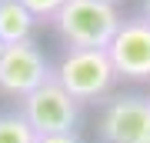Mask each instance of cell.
Here are the masks:
<instances>
[{
    "mask_svg": "<svg viewBox=\"0 0 150 143\" xmlns=\"http://www.w3.org/2000/svg\"><path fill=\"white\" fill-rule=\"evenodd\" d=\"M120 20L117 4L110 0H67L50 23L57 27L67 50H107L120 30Z\"/></svg>",
    "mask_w": 150,
    "mask_h": 143,
    "instance_id": "cell-1",
    "label": "cell"
},
{
    "mask_svg": "<svg viewBox=\"0 0 150 143\" xmlns=\"http://www.w3.org/2000/svg\"><path fill=\"white\" fill-rule=\"evenodd\" d=\"M54 80L77 103H97L113 90L117 73L107 50H64L60 63L54 67Z\"/></svg>",
    "mask_w": 150,
    "mask_h": 143,
    "instance_id": "cell-2",
    "label": "cell"
},
{
    "mask_svg": "<svg viewBox=\"0 0 150 143\" xmlns=\"http://www.w3.org/2000/svg\"><path fill=\"white\" fill-rule=\"evenodd\" d=\"M97 143H150V97L117 93L103 100L97 117Z\"/></svg>",
    "mask_w": 150,
    "mask_h": 143,
    "instance_id": "cell-3",
    "label": "cell"
},
{
    "mask_svg": "<svg viewBox=\"0 0 150 143\" xmlns=\"http://www.w3.org/2000/svg\"><path fill=\"white\" fill-rule=\"evenodd\" d=\"M20 113L27 117L37 137H54V133H77L80 120V103L70 97L54 77L43 87H37L30 97L20 100Z\"/></svg>",
    "mask_w": 150,
    "mask_h": 143,
    "instance_id": "cell-4",
    "label": "cell"
},
{
    "mask_svg": "<svg viewBox=\"0 0 150 143\" xmlns=\"http://www.w3.org/2000/svg\"><path fill=\"white\" fill-rule=\"evenodd\" d=\"M107 57L113 63L117 80L150 83V20L144 13L120 20V30L113 33Z\"/></svg>",
    "mask_w": 150,
    "mask_h": 143,
    "instance_id": "cell-5",
    "label": "cell"
},
{
    "mask_svg": "<svg viewBox=\"0 0 150 143\" xmlns=\"http://www.w3.org/2000/svg\"><path fill=\"white\" fill-rule=\"evenodd\" d=\"M50 77H54V67H50V60L43 57V50L33 40L13 43L0 57V90L7 97L23 100L37 87H43Z\"/></svg>",
    "mask_w": 150,
    "mask_h": 143,
    "instance_id": "cell-6",
    "label": "cell"
},
{
    "mask_svg": "<svg viewBox=\"0 0 150 143\" xmlns=\"http://www.w3.org/2000/svg\"><path fill=\"white\" fill-rule=\"evenodd\" d=\"M33 23H37L33 13L20 4V0H0V40H4L7 47L30 40Z\"/></svg>",
    "mask_w": 150,
    "mask_h": 143,
    "instance_id": "cell-7",
    "label": "cell"
},
{
    "mask_svg": "<svg viewBox=\"0 0 150 143\" xmlns=\"http://www.w3.org/2000/svg\"><path fill=\"white\" fill-rule=\"evenodd\" d=\"M0 143H37V133L20 110L0 113Z\"/></svg>",
    "mask_w": 150,
    "mask_h": 143,
    "instance_id": "cell-8",
    "label": "cell"
},
{
    "mask_svg": "<svg viewBox=\"0 0 150 143\" xmlns=\"http://www.w3.org/2000/svg\"><path fill=\"white\" fill-rule=\"evenodd\" d=\"M20 4L33 13V20H37V23H43V20H54L67 0H20Z\"/></svg>",
    "mask_w": 150,
    "mask_h": 143,
    "instance_id": "cell-9",
    "label": "cell"
},
{
    "mask_svg": "<svg viewBox=\"0 0 150 143\" xmlns=\"http://www.w3.org/2000/svg\"><path fill=\"white\" fill-rule=\"evenodd\" d=\"M37 143H83L77 133H54V137H37Z\"/></svg>",
    "mask_w": 150,
    "mask_h": 143,
    "instance_id": "cell-10",
    "label": "cell"
},
{
    "mask_svg": "<svg viewBox=\"0 0 150 143\" xmlns=\"http://www.w3.org/2000/svg\"><path fill=\"white\" fill-rule=\"evenodd\" d=\"M144 17L150 20V0H144Z\"/></svg>",
    "mask_w": 150,
    "mask_h": 143,
    "instance_id": "cell-11",
    "label": "cell"
},
{
    "mask_svg": "<svg viewBox=\"0 0 150 143\" xmlns=\"http://www.w3.org/2000/svg\"><path fill=\"white\" fill-rule=\"evenodd\" d=\"M4 50H7V43H4V40H0V57H4Z\"/></svg>",
    "mask_w": 150,
    "mask_h": 143,
    "instance_id": "cell-12",
    "label": "cell"
},
{
    "mask_svg": "<svg viewBox=\"0 0 150 143\" xmlns=\"http://www.w3.org/2000/svg\"><path fill=\"white\" fill-rule=\"evenodd\" d=\"M110 4H117V0H110Z\"/></svg>",
    "mask_w": 150,
    "mask_h": 143,
    "instance_id": "cell-13",
    "label": "cell"
}]
</instances>
